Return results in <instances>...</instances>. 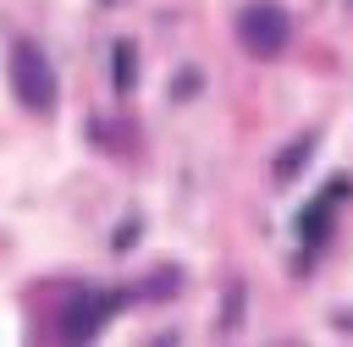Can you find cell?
Here are the masks:
<instances>
[{"mask_svg":"<svg viewBox=\"0 0 353 347\" xmlns=\"http://www.w3.org/2000/svg\"><path fill=\"white\" fill-rule=\"evenodd\" d=\"M11 72H17L22 99H28L33 110H44V105H50V94H55V83H50V72L39 66V55H33V50H17V55H11Z\"/></svg>","mask_w":353,"mask_h":347,"instance_id":"cell-2","label":"cell"},{"mask_svg":"<svg viewBox=\"0 0 353 347\" xmlns=\"http://www.w3.org/2000/svg\"><path fill=\"white\" fill-rule=\"evenodd\" d=\"M243 44H248L254 55L281 50V44H287V17H281L276 6H254V11L243 17Z\"/></svg>","mask_w":353,"mask_h":347,"instance_id":"cell-1","label":"cell"}]
</instances>
